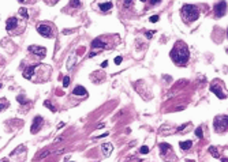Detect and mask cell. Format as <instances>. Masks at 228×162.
Wrapping results in <instances>:
<instances>
[{
  "instance_id": "4dcf8cb0",
  "label": "cell",
  "mask_w": 228,
  "mask_h": 162,
  "mask_svg": "<svg viewBox=\"0 0 228 162\" xmlns=\"http://www.w3.org/2000/svg\"><path fill=\"white\" fill-rule=\"evenodd\" d=\"M3 64H4V60H3V57L0 56V66H3Z\"/></svg>"
},
{
  "instance_id": "9c48e42d",
  "label": "cell",
  "mask_w": 228,
  "mask_h": 162,
  "mask_svg": "<svg viewBox=\"0 0 228 162\" xmlns=\"http://www.w3.org/2000/svg\"><path fill=\"white\" fill-rule=\"evenodd\" d=\"M29 51L33 55H36V56L38 57H45V55H47V51H45V48L44 46H37V45H32V46H29Z\"/></svg>"
},
{
  "instance_id": "cb8c5ba5",
  "label": "cell",
  "mask_w": 228,
  "mask_h": 162,
  "mask_svg": "<svg viewBox=\"0 0 228 162\" xmlns=\"http://www.w3.org/2000/svg\"><path fill=\"white\" fill-rule=\"evenodd\" d=\"M141 152H142V154H146V152H149V148L146 147V146H142V147H141Z\"/></svg>"
},
{
  "instance_id": "d4e9b609",
  "label": "cell",
  "mask_w": 228,
  "mask_h": 162,
  "mask_svg": "<svg viewBox=\"0 0 228 162\" xmlns=\"http://www.w3.org/2000/svg\"><path fill=\"white\" fill-rule=\"evenodd\" d=\"M157 21H159V15H153V16L150 18V22H153V23L157 22Z\"/></svg>"
},
{
  "instance_id": "1f68e13d",
  "label": "cell",
  "mask_w": 228,
  "mask_h": 162,
  "mask_svg": "<svg viewBox=\"0 0 228 162\" xmlns=\"http://www.w3.org/2000/svg\"><path fill=\"white\" fill-rule=\"evenodd\" d=\"M223 162H228V161H227V158H223Z\"/></svg>"
},
{
  "instance_id": "9a60e30c",
  "label": "cell",
  "mask_w": 228,
  "mask_h": 162,
  "mask_svg": "<svg viewBox=\"0 0 228 162\" xmlns=\"http://www.w3.org/2000/svg\"><path fill=\"white\" fill-rule=\"evenodd\" d=\"M33 72H34V66L27 67V68H26V70L23 71V78H26V79H32Z\"/></svg>"
},
{
  "instance_id": "e0dca14e",
  "label": "cell",
  "mask_w": 228,
  "mask_h": 162,
  "mask_svg": "<svg viewBox=\"0 0 228 162\" xmlns=\"http://www.w3.org/2000/svg\"><path fill=\"white\" fill-rule=\"evenodd\" d=\"M209 152H210V154H212L214 158H218V150H217V147H214V146L209 147Z\"/></svg>"
},
{
  "instance_id": "4316f807",
  "label": "cell",
  "mask_w": 228,
  "mask_h": 162,
  "mask_svg": "<svg viewBox=\"0 0 228 162\" xmlns=\"http://www.w3.org/2000/svg\"><path fill=\"white\" fill-rule=\"evenodd\" d=\"M131 1H133V0H124V7H130Z\"/></svg>"
},
{
  "instance_id": "2e32d148",
  "label": "cell",
  "mask_w": 228,
  "mask_h": 162,
  "mask_svg": "<svg viewBox=\"0 0 228 162\" xmlns=\"http://www.w3.org/2000/svg\"><path fill=\"white\" fill-rule=\"evenodd\" d=\"M179 146L182 150H189L191 146H193V142L191 140H186V142H180L179 143Z\"/></svg>"
},
{
  "instance_id": "7a4b0ae2",
  "label": "cell",
  "mask_w": 228,
  "mask_h": 162,
  "mask_svg": "<svg viewBox=\"0 0 228 162\" xmlns=\"http://www.w3.org/2000/svg\"><path fill=\"white\" fill-rule=\"evenodd\" d=\"M180 15L185 21L186 23H191L197 21L199 16V10L197 5H191V4H185L180 10Z\"/></svg>"
},
{
  "instance_id": "7c38bea8",
  "label": "cell",
  "mask_w": 228,
  "mask_h": 162,
  "mask_svg": "<svg viewBox=\"0 0 228 162\" xmlns=\"http://www.w3.org/2000/svg\"><path fill=\"white\" fill-rule=\"evenodd\" d=\"M159 147H160V154H161V157H164L167 152L172 151V148H171V146L168 144V143H161Z\"/></svg>"
},
{
  "instance_id": "d6a6232c",
  "label": "cell",
  "mask_w": 228,
  "mask_h": 162,
  "mask_svg": "<svg viewBox=\"0 0 228 162\" xmlns=\"http://www.w3.org/2000/svg\"><path fill=\"white\" fill-rule=\"evenodd\" d=\"M141 1H146V0H141Z\"/></svg>"
},
{
  "instance_id": "8fae6325",
  "label": "cell",
  "mask_w": 228,
  "mask_h": 162,
  "mask_svg": "<svg viewBox=\"0 0 228 162\" xmlns=\"http://www.w3.org/2000/svg\"><path fill=\"white\" fill-rule=\"evenodd\" d=\"M101 150H102V154H104L105 157H109L111 152L113 151V147H112L111 143H104V144L101 146Z\"/></svg>"
},
{
  "instance_id": "4fadbf2b",
  "label": "cell",
  "mask_w": 228,
  "mask_h": 162,
  "mask_svg": "<svg viewBox=\"0 0 228 162\" xmlns=\"http://www.w3.org/2000/svg\"><path fill=\"white\" fill-rule=\"evenodd\" d=\"M73 94L74 95H86L87 91H86V89H85V87H82V86H77V87L74 89Z\"/></svg>"
},
{
  "instance_id": "3957f363",
  "label": "cell",
  "mask_w": 228,
  "mask_h": 162,
  "mask_svg": "<svg viewBox=\"0 0 228 162\" xmlns=\"http://www.w3.org/2000/svg\"><path fill=\"white\" fill-rule=\"evenodd\" d=\"M18 26H21V27L23 29L25 27V23L21 25L19 22V18H16V16H11L10 19H7V22H5V29L10 31V33L12 34H16L19 33V30H18Z\"/></svg>"
},
{
  "instance_id": "6da1fadb",
  "label": "cell",
  "mask_w": 228,
  "mask_h": 162,
  "mask_svg": "<svg viewBox=\"0 0 228 162\" xmlns=\"http://www.w3.org/2000/svg\"><path fill=\"white\" fill-rule=\"evenodd\" d=\"M190 52L189 48L183 41H178L174 45L172 51H171V59L176 66H186L189 62Z\"/></svg>"
},
{
  "instance_id": "52a82bcc",
  "label": "cell",
  "mask_w": 228,
  "mask_h": 162,
  "mask_svg": "<svg viewBox=\"0 0 228 162\" xmlns=\"http://www.w3.org/2000/svg\"><path fill=\"white\" fill-rule=\"evenodd\" d=\"M227 12V1L223 0V1H220L217 4L214 5V15H216V18H221L224 14Z\"/></svg>"
},
{
  "instance_id": "f1b7e54d",
  "label": "cell",
  "mask_w": 228,
  "mask_h": 162,
  "mask_svg": "<svg viewBox=\"0 0 228 162\" xmlns=\"http://www.w3.org/2000/svg\"><path fill=\"white\" fill-rule=\"evenodd\" d=\"M153 34H155V33H153V31H150V33L148 31V33H146V37H148V38H150L152 36H153Z\"/></svg>"
},
{
  "instance_id": "7402d4cb",
  "label": "cell",
  "mask_w": 228,
  "mask_h": 162,
  "mask_svg": "<svg viewBox=\"0 0 228 162\" xmlns=\"http://www.w3.org/2000/svg\"><path fill=\"white\" fill-rule=\"evenodd\" d=\"M195 135H197L198 138H202V129H201V128H197V129H195Z\"/></svg>"
},
{
  "instance_id": "ba28073f",
  "label": "cell",
  "mask_w": 228,
  "mask_h": 162,
  "mask_svg": "<svg viewBox=\"0 0 228 162\" xmlns=\"http://www.w3.org/2000/svg\"><path fill=\"white\" fill-rule=\"evenodd\" d=\"M218 82H220V81H214L213 83H212V86H210V91H212V93H214V94L217 95L220 100H224V98L227 97V94H225L223 89L218 86Z\"/></svg>"
},
{
  "instance_id": "5b68a950",
  "label": "cell",
  "mask_w": 228,
  "mask_h": 162,
  "mask_svg": "<svg viewBox=\"0 0 228 162\" xmlns=\"http://www.w3.org/2000/svg\"><path fill=\"white\" fill-rule=\"evenodd\" d=\"M93 5H96V8L102 12H108L112 8V1L111 0H96V3H93Z\"/></svg>"
},
{
  "instance_id": "30bf717a",
  "label": "cell",
  "mask_w": 228,
  "mask_h": 162,
  "mask_svg": "<svg viewBox=\"0 0 228 162\" xmlns=\"http://www.w3.org/2000/svg\"><path fill=\"white\" fill-rule=\"evenodd\" d=\"M41 124H43V117H40V116H37V117H34V120H33V125H32V128H30L32 133L38 132V129L41 128Z\"/></svg>"
},
{
  "instance_id": "277c9868",
  "label": "cell",
  "mask_w": 228,
  "mask_h": 162,
  "mask_svg": "<svg viewBox=\"0 0 228 162\" xmlns=\"http://www.w3.org/2000/svg\"><path fill=\"white\" fill-rule=\"evenodd\" d=\"M213 127L216 132H224L227 131V114H221V116H217L213 121Z\"/></svg>"
},
{
  "instance_id": "8992f818",
  "label": "cell",
  "mask_w": 228,
  "mask_h": 162,
  "mask_svg": "<svg viewBox=\"0 0 228 162\" xmlns=\"http://www.w3.org/2000/svg\"><path fill=\"white\" fill-rule=\"evenodd\" d=\"M37 31H38L41 36H44V37H52L54 36V30H52V27L49 26V25H45V23H41L37 26Z\"/></svg>"
},
{
  "instance_id": "603a6c76",
  "label": "cell",
  "mask_w": 228,
  "mask_h": 162,
  "mask_svg": "<svg viewBox=\"0 0 228 162\" xmlns=\"http://www.w3.org/2000/svg\"><path fill=\"white\" fill-rule=\"evenodd\" d=\"M148 1H149V4L150 5H156V4H159L161 0H148Z\"/></svg>"
},
{
  "instance_id": "44dd1931",
  "label": "cell",
  "mask_w": 228,
  "mask_h": 162,
  "mask_svg": "<svg viewBox=\"0 0 228 162\" xmlns=\"http://www.w3.org/2000/svg\"><path fill=\"white\" fill-rule=\"evenodd\" d=\"M68 85H70V78H68V76H64V79H63V86H64V87H67Z\"/></svg>"
},
{
  "instance_id": "5bb4252c",
  "label": "cell",
  "mask_w": 228,
  "mask_h": 162,
  "mask_svg": "<svg viewBox=\"0 0 228 162\" xmlns=\"http://www.w3.org/2000/svg\"><path fill=\"white\" fill-rule=\"evenodd\" d=\"M105 45H107V44L102 42L100 38H96L94 41H92V48H93V49H97V48H105Z\"/></svg>"
},
{
  "instance_id": "484cf974",
  "label": "cell",
  "mask_w": 228,
  "mask_h": 162,
  "mask_svg": "<svg viewBox=\"0 0 228 162\" xmlns=\"http://www.w3.org/2000/svg\"><path fill=\"white\" fill-rule=\"evenodd\" d=\"M16 100L19 101V102H22V104H26V101H25V98L22 97V95H19V97H16Z\"/></svg>"
},
{
  "instance_id": "d6986e66",
  "label": "cell",
  "mask_w": 228,
  "mask_h": 162,
  "mask_svg": "<svg viewBox=\"0 0 228 162\" xmlns=\"http://www.w3.org/2000/svg\"><path fill=\"white\" fill-rule=\"evenodd\" d=\"M44 105H45L47 108H49V109L52 110V112H55V110H56V109H55V106H54V105H52V104H51L49 101H45V102H44Z\"/></svg>"
},
{
  "instance_id": "f546056e",
  "label": "cell",
  "mask_w": 228,
  "mask_h": 162,
  "mask_svg": "<svg viewBox=\"0 0 228 162\" xmlns=\"http://www.w3.org/2000/svg\"><path fill=\"white\" fill-rule=\"evenodd\" d=\"M108 66V62H104V63H102V64H101V67H102V68H105V67H107Z\"/></svg>"
},
{
  "instance_id": "83f0119b",
  "label": "cell",
  "mask_w": 228,
  "mask_h": 162,
  "mask_svg": "<svg viewBox=\"0 0 228 162\" xmlns=\"http://www.w3.org/2000/svg\"><path fill=\"white\" fill-rule=\"evenodd\" d=\"M120 63H122V57L117 56L116 59H115V64H120Z\"/></svg>"
},
{
  "instance_id": "ac0fdd59",
  "label": "cell",
  "mask_w": 228,
  "mask_h": 162,
  "mask_svg": "<svg viewBox=\"0 0 228 162\" xmlns=\"http://www.w3.org/2000/svg\"><path fill=\"white\" fill-rule=\"evenodd\" d=\"M8 106V101L7 100H0V112L4 109V108H7Z\"/></svg>"
},
{
  "instance_id": "ffe728a7",
  "label": "cell",
  "mask_w": 228,
  "mask_h": 162,
  "mask_svg": "<svg viewBox=\"0 0 228 162\" xmlns=\"http://www.w3.org/2000/svg\"><path fill=\"white\" fill-rule=\"evenodd\" d=\"M79 0H70V5L71 7H79Z\"/></svg>"
},
{
  "instance_id": "836d02e7",
  "label": "cell",
  "mask_w": 228,
  "mask_h": 162,
  "mask_svg": "<svg viewBox=\"0 0 228 162\" xmlns=\"http://www.w3.org/2000/svg\"><path fill=\"white\" fill-rule=\"evenodd\" d=\"M1 162H7V161H1Z\"/></svg>"
}]
</instances>
